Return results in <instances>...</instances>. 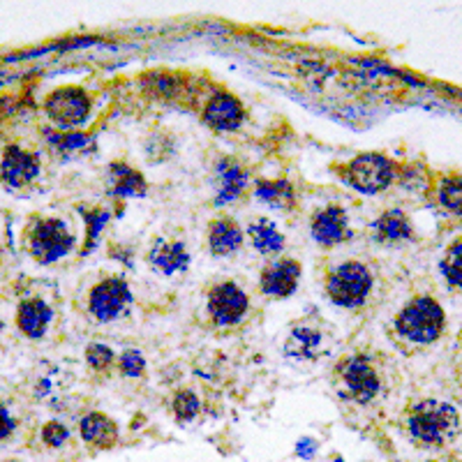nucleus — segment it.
<instances>
[{
	"label": "nucleus",
	"instance_id": "1",
	"mask_svg": "<svg viewBox=\"0 0 462 462\" xmlns=\"http://www.w3.org/2000/svg\"><path fill=\"white\" fill-rule=\"evenodd\" d=\"M404 430L419 447L444 448L460 435V414L448 402L420 400L404 411Z\"/></svg>",
	"mask_w": 462,
	"mask_h": 462
},
{
	"label": "nucleus",
	"instance_id": "2",
	"mask_svg": "<svg viewBox=\"0 0 462 462\" xmlns=\"http://www.w3.org/2000/svg\"><path fill=\"white\" fill-rule=\"evenodd\" d=\"M447 317L441 305L430 296H419L411 303H407L400 310L398 319H395V328L402 337L416 345H430L444 331Z\"/></svg>",
	"mask_w": 462,
	"mask_h": 462
},
{
	"label": "nucleus",
	"instance_id": "3",
	"mask_svg": "<svg viewBox=\"0 0 462 462\" xmlns=\"http://www.w3.org/2000/svg\"><path fill=\"white\" fill-rule=\"evenodd\" d=\"M26 243L28 253L35 262L51 263L69 254V250L74 247V236L63 220L42 217V220H35L28 226Z\"/></svg>",
	"mask_w": 462,
	"mask_h": 462
},
{
	"label": "nucleus",
	"instance_id": "4",
	"mask_svg": "<svg viewBox=\"0 0 462 462\" xmlns=\"http://www.w3.org/2000/svg\"><path fill=\"white\" fill-rule=\"evenodd\" d=\"M326 291L340 308H361L373 291V273L365 263L346 262L328 275Z\"/></svg>",
	"mask_w": 462,
	"mask_h": 462
},
{
	"label": "nucleus",
	"instance_id": "5",
	"mask_svg": "<svg viewBox=\"0 0 462 462\" xmlns=\"http://www.w3.org/2000/svg\"><path fill=\"white\" fill-rule=\"evenodd\" d=\"M342 179L346 185L363 192V195H379L389 188L395 179V164L379 152H363L356 155L342 169Z\"/></svg>",
	"mask_w": 462,
	"mask_h": 462
},
{
	"label": "nucleus",
	"instance_id": "6",
	"mask_svg": "<svg viewBox=\"0 0 462 462\" xmlns=\"http://www.w3.org/2000/svg\"><path fill=\"white\" fill-rule=\"evenodd\" d=\"M342 395L356 404H370L382 391V379L365 356L346 358L340 365Z\"/></svg>",
	"mask_w": 462,
	"mask_h": 462
},
{
	"label": "nucleus",
	"instance_id": "7",
	"mask_svg": "<svg viewBox=\"0 0 462 462\" xmlns=\"http://www.w3.org/2000/svg\"><path fill=\"white\" fill-rule=\"evenodd\" d=\"M93 102L90 95L79 86H65V88L53 90L44 102V111L53 123L60 127H77L88 121Z\"/></svg>",
	"mask_w": 462,
	"mask_h": 462
},
{
	"label": "nucleus",
	"instance_id": "8",
	"mask_svg": "<svg viewBox=\"0 0 462 462\" xmlns=\"http://www.w3.org/2000/svg\"><path fill=\"white\" fill-rule=\"evenodd\" d=\"M132 303V291L123 278H106L90 289L88 308L90 315L106 324L125 315Z\"/></svg>",
	"mask_w": 462,
	"mask_h": 462
},
{
	"label": "nucleus",
	"instance_id": "9",
	"mask_svg": "<svg viewBox=\"0 0 462 462\" xmlns=\"http://www.w3.org/2000/svg\"><path fill=\"white\" fill-rule=\"evenodd\" d=\"M250 300L236 282H220L208 294V312L217 326H234L245 317Z\"/></svg>",
	"mask_w": 462,
	"mask_h": 462
},
{
	"label": "nucleus",
	"instance_id": "10",
	"mask_svg": "<svg viewBox=\"0 0 462 462\" xmlns=\"http://www.w3.org/2000/svg\"><path fill=\"white\" fill-rule=\"evenodd\" d=\"M206 125L216 132H236L245 121V106L241 105L236 95L217 90L208 97L204 111H201Z\"/></svg>",
	"mask_w": 462,
	"mask_h": 462
},
{
	"label": "nucleus",
	"instance_id": "11",
	"mask_svg": "<svg viewBox=\"0 0 462 462\" xmlns=\"http://www.w3.org/2000/svg\"><path fill=\"white\" fill-rule=\"evenodd\" d=\"M40 173V160L35 152H28L19 146H7L0 160V179L7 188H26Z\"/></svg>",
	"mask_w": 462,
	"mask_h": 462
},
{
	"label": "nucleus",
	"instance_id": "12",
	"mask_svg": "<svg viewBox=\"0 0 462 462\" xmlns=\"http://www.w3.org/2000/svg\"><path fill=\"white\" fill-rule=\"evenodd\" d=\"M312 236L324 247H333L349 241L352 229H349L345 208H340V206H326V208H321L312 217Z\"/></svg>",
	"mask_w": 462,
	"mask_h": 462
},
{
	"label": "nucleus",
	"instance_id": "13",
	"mask_svg": "<svg viewBox=\"0 0 462 462\" xmlns=\"http://www.w3.org/2000/svg\"><path fill=\"white\" fill-rule=\"evenodd\" d=\"M300 278V263L294 259H278L262 271V291L273 299H287L296 291Z\"/></svg>",
	"mask_w": 462,
	"mask_h": 462
},
{
	"label": "nucleus",
	"instance_id": "14",
	"mask_svg": "<svg viewBox=\"0 0 462 462\" xmlns=\"http://www.w3.org/2000/svg\"><path fill=\"white\" fill-rule=\"evenodd\" d=\"M79 435L95 451H109L121 439V430L116 426V420H111L102 411H90L79 420Z\"/></svg>",
	"mask_w": 462,
	"mask_h": 462
},
{
	"label": "nucleus",
	"instance_id": "15",
	"mask_svg": "<svg viewBox=\"0 0 462 462\" xmlns=\"http://www.w3.org/2000/svg\"><path fill=\"white\" fill-rule=\"evenodd\" d=\"M206 241H208V250L216 254V257H229V254L241 250L243 231L236 220H231V217H217V220L210 222Z\"/></svg>",
	"mask_w": 462,
	"mask_h": 462
},
{
	"label": "nucleus",
	"instance_id": "16",
	"mask_svg": "<svg viewBox=\"0 0 462 462\" xmlns=\"http://www.w3.org/2000/svg\"><path fill=\"white\" fill-rule=\"evenodd\" d=\"M51 308L42 299L23 300L16 310V326L28 337H42L51 324Z\"/></svg>",
	"mask_w": 462,
	"mask_h": 462
},
{
	"label": "nucleus",
	"instance_id": "17",
	"mask_svg": "<svg viewBox=\"0 0 462 462\" xmlns=\"http://www.w3.org/2000/svg\"><path fill=\"white\" fill-rule=\"evenodd\" d=\"M148 262L155 271L164 275H173V273H183L185 268H188L189 257L185 253L183 243H167L160 241L155 243V247L148 254Z\"/></svg>",
	"mask_w": 462,
	"mask_h": 462
},
{
	"label": "nucleus",
	"instance_id": "18",
	"mask_svg": "<svg viewBox=\"0 0 462 462\" xmlns=\"http://www.w3.org/2000/svg\"><path fill=\"white\" fill-rule=\"evenodd\" d=\"M374 236L382 243H400V241H410L411 238V222L410 217L404 216L400 208L383 210L382 216L374 220L373 225Z\"/></svg>",
	"mask_w": 462,
	"mask_h": 462
},
{
	"label": "nucleus",
	"instance_id": "19",
	"mask_svg": "<svg viewBox=\"0 0 462 462\" xmlns=\"http://www.w3.org/2000/svg\"><path fill=\"white\" fill-rule=\"evenodd\" d=\"M245 183L247 176L241 164H236L234 160H222L217 164V206H225L236 199L243 188H245Z\"/></svg>",
	"mask_w": 462,
	"mask_h": 462
},
{
	"label": "nucleus",
	"instance_id": "20",
	"mask_svg": "<svg viewBox=\"0 0 462 462\" xmlns=\"http://www.w3.org/2000/svg\"><path fill=\"white\" fill-rule=\"evenodd\" d=\"M109 189L116 197H143L146 195V180L137 169L116 162L109 169Z\"/></svg>",
	"mask_w": 462,
	"mask_h": 462
},
{
	"label": "nucleus",
	"instance_id": "21",
	"mask_svg": "<svg viewBox=\"0 0 462 462\" xmlns=\"http://www.w3.org/2000/svg\"><path fill=\"white\" fill-rule=\"evenodd\" d=\"M257 199L268 204L271 208L289 210L294 208L296 195L289 180H259L257 183Z\"/></svg>",
	"mask_w": 462,
	"mask_h": 462
},
{
	"label": "nucleus",
	"instance_id": "22",
	"mask_svg": "<svg viewBox=\"0 0 462 462\" xmlns=\"http://www.w3.org/2000/svg\"><path fill=\"white\" fill-rule=\"evenodd\" d=\"M250 241L262 254H275L284 247V236L278 231V226L268 222L266 217H259L250 225Z\"/></svg>",
	"mask_w": 462,
	"mask_h": 462
},
{
	"label": "nucleus",
	"instance_id": "23",
	"mask_svg": "<svg viewBox=\"0 0 462 462\" xmlns=\"http://www.w3.org/2000/svg\"><path fill=\"white\" fill-rule=\"evenodd\" d=\"M319 345H321L319 331H312V328L299 326V328H294V331H291V336H289L284 349H287V354H291V356L312 358L317 354V349H319Z\"/></svg>",
	"mask_w": 462,
	"mask_h": 462
},
{
	"label": "nucleus",
	"instance_id": "24",
	"mask_svg": "<svg viewBox=\"0 0 462 462\" xmlns=\"http://www.w3.org/2000/svg\"><path fill=\"white\" fill-rule=\"evenodd\" d=\"M437 197L444 208L462 217V176H444L437 188Z\"/></svg>",
	"mask_w": 462,
	"mask_h": 462
},
{
	"label": "nucleus",
	"instance_id": "25",
	"mask_svg": "<svg viewBox=\"0 0 462 462\" xmlns=\"http://www.w3.org/2000/svg\"><path fill=\"white\" fill-rule=\"evenodd\" d=\"M171 411L179 420H192L199 414V398L188 389L179 391L171 400Z\"/></svg>",
	"mask_w": 462,
	"mask_h": 462
},
{
	"label": "nucleus",
	"instance_id": "26",
	"mask_svg": "<svg viewBox=\"0 0 462 462\" xmlns=\"http://www.w3.org/2000/svg\"><path fill=\"white\" fill-rule=\"evenodd\" d=\"M441 271L447 275L448 284L462 289V243L448 247V253L444 254V262H441Z\"/></svg>",
	"mask_w": 462,
	"mask_h": 462
},
{
	"label": "nucleus",
	"instance_id": "27",
	"mask_svg": "<svg viewBox=\"0 0 462 462\" xmlns=\"http://www.w3.org/2000/svg\"><path fill=\"white\" fill-rule=\"evenodd\" d=\"M114 358L116 356L114 352H111V346L100 345V342H93V345H88V349H86V363H88L95 373L109 370L111 365H114Z\"/></svg>",
	"mask_w": 462,
	"mask_h": 462
},
{
	"label": "nucleus",
	"instance_id": "28",
	"mask_svg": "<svg viewBox=\"0 0 462 462\" xmlns=\"http://www.w3.org/2000/svg\"><path fill=\"white\" fill-rule=\"evenodd\" d=\"M69 439V430L60 420H49L42 426V441L49 448H60Z\"/></svg>",
	"mask_w": 462,
	"mask_h": 462
},
{
	"label": "nucleus",
	"instance_id": "29",
	"mask_svg": "<svg viewBox=\"0 0 462 462\" xmlns=\"http://www.w3.org/2000/svg\"><path fill=\"white\" fill-rule=\"evenodd\" d=\"M143 370H146V358L142 356V352L137 349H127L121 356V373L127 377H142Z\"/></svg>",
	"mask_w": 462,
	"mask_h": 462
},
{
	"label": "nucleus",
	"instance_id": "30",
	"mask_svg": "<svg viewBox=\"0 0 462 462\" xmlns=\"http://www.w3.org/2000/svg\"><path fill=\"white\" fill-rule=\"evenodd\" d=\"M151 90L155 95H160V97H179L180 90H183V84H180L176 74H158L155 86Z\"/></svg>",
	"mask_w": 462,
	"mask_h": 462
},
{
	"label": "nucleus",
	"instance_id": "31",
	"mask_svg": "<svg viewBox=\"0 0 462 462\" xmlns=\"http://www.w3.org/2000/svg\"><path fill=\"white\" fill-rule=\"evenodd\" d=\"M106 213H102V210H93V213H86V220H88V243L93 245L95 243V236H97V231L105 226L106 222Z\"/></svg>",
	"mask_w": 462,
	"mask_h": 462
},
{
	"label": "nucleus",
	"instance_id": "32",
	"mask_svg": "<svg viewBox=\"0 0 462 462\" xmlns=\"http://www.w3.org/2000/svg\"><path fill=\"white\" fill-rule=\"evenodd\" d=\"M14 426H16V420L12 419L10 411H7L5 407L0 404V441L7 439V437H10L12 432H14Z\"/></svg>",
	"mask_w": 462,
	"mask_h": 462
}]
</instances>
